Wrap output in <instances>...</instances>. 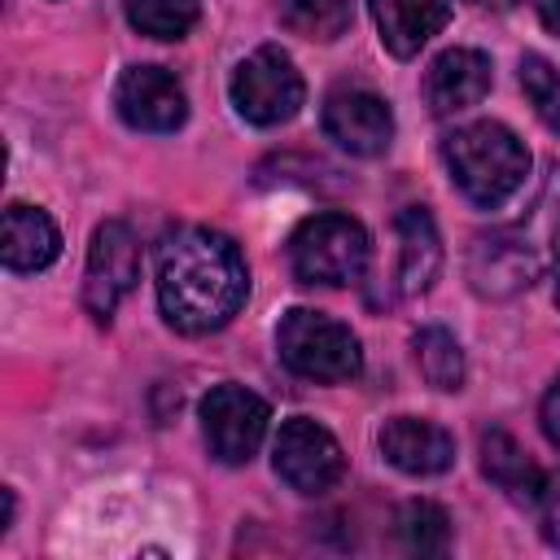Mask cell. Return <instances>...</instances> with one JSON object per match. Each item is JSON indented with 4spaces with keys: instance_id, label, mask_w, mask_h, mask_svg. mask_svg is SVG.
Masks as SVG:
<instances>
[{
    "instance_id": "cell-26",
    "label": "cell",
    "mask_w": 560,
    "mask_h": 560,
    "mask_svg": "<svg viewBox=\"0 0 560 560\" xmlns=\"http://www.w3.org/2000/svg\"><path fill=\"white\" fill-rule=\"evenodd\" d=\"M556 306H560V280H556Z\"/></svg>"
},
{
    "instance_id": "cell-25",
    "label": "cell",
    "mask_w": 560,
    "mask_h": 560,
    "mask_svg": "<svg viewBox=\"0 0 560 560\" xmlns=\"http://www.w3.org/2000/svg\"><path fill=\"white\" fill-rule=\"evenodd\" d=\"M534 9H538V18H542V26L560 35V0H534Z\"/></svg>"
},
{
    "instance_id": "cell-1",
    "label": "cell",
    "mask_w": 560,
    "mask_h": 560,
    "mask_svg": "<svg viewBox=\"0 0 560 560\" xmlns=\"http://www.w3.org/2000/svg\"><path fill=\"white\" fill-rule=\"evenodd\" d=\"M249 293L241 249L214 228H175L158 245V306L179 332L223 328Z\"/></svg>"
},
{
    "instance_id": "cell-10",
    "label": "cell",
    "mask_w": 560,
    "mask_h": 560,
    "mask_svg": "<svg viewBox=\"0 0 560 560\" xmlns=\"http://www.w3.org/2000/svg\"><path fill=\"white\" fill-rule=\"evenodd\" d=\"M114 105H118V114H122L127 127L153 131V136L175 131L188 118L184 88L162 66H131V70H122V79L114 88Z\"/></svg>"
},
{
    "instance_id": "cell-18",
    "label": "cell",
    "mask_w": 560,
    "mask_h": 560,
    "mask_svg": "<svg viewBox=\"0 0 560 560\" xmlns=\"http://www.w3.org/2000/svg\"><path fill=\"white\" fill-rule=\"evenodd\" d=\"M280 22H284V31L302 35V39L328 44L350 31L354 9H350V0H280Z\"/></svg>"
},
{
    "instance_id": "cell-16",
    "label": "cell",
    "mask_w": 560,
    "mask_h": 560,
    "mask_svg": "<svg viewBox=\"0 0 560 560\" xmlns=\"http://www.w3.org/2000/svg\"><path fill=\"white\" fill-rule=\"evenodd\" d=\"M398 289L402 293H424L442 267V241L424 206H407L398 214Z\"/></svg>"
},
{
    "instance_id": "cell-15",
    "label": "cell",
    "mask_w": 560,
    "mask_h": 560,
    "mask_svg": "<svg viewBox=\"0 0 560 560\" xmlns=\"http://www.w3.org/2000/svg\"><path fill=\"white\" fill-rule=\"evenodd\" d=\"M4 267L9 271H44L61 254L57 223L35 206H9L4 210Z\"/></svg>"
},
{
    "instance_id": "cell-2",
    "label": "cell",
    "mask_w": 560,
    "mask_h": 560,
    "mask_svg": "<svg viewBox=\"0 0 560 560\" xmlns=\"http://www.w3.org/2000/svg\"><path fill=\"white\" fill-rule=\"evenodd\" d=\"M551 267H560V162L547 166V179L521 219L481 232L468 249V280L481 298H512Z\"/></svg>"
},
{
    "instance_id": "cell-13",
    "label": "cell",
    "mask_w": 560,
    "mask_h": 560,
    "mask_svg": "<svg viewBox=\"0 0 560 560\" xmlns=\"http://www.w3.org/2000/svg\"><path fill=\"white\" fill-rule=\"evenodd\" d=\"M490 92V57L477 48H446L424 74V101L438 118L477 105Z\"/></svg>"
},
{
    "instance_id": "cell-12",
    "label": "cell",
    "mask_w": 560,
    "mask_h": 560,
    "mask_svg": "<svg viewBox=\"0 0 560 560\" xmlns=\"http://www.w3.org/2000/svg\"><path fill=\"white\" fill-rule=\"evenodd\" d=\"M381 455L411 477H438L455 464V438L420 416H394L381 429Z\"/></svg>"
},
{
    "instance_id": "cell-20",
    "label": "cell",
    "mask_w": 560,
    "mask_h": 560,
    "mask_svg": "<svg viewBox=\"0 0 560 560\" xmlns=\"http://www.w3.org/2000/svg\"><path fill=\"white\" fill-rule=\"evenodd\" d=\"M122 13L149 39H179L197 22V0H122Z\"/></svg>"
},
{
    "instance_id": "cell-3",
    "label": "cell",
    "mask_w": 560,
    "mask_h": 560,
    "mask_svg": "<svg viewBox=\"0 0 560 560\" xmlns=\"http://www.w3.org/2000/svg\"><path fill=\"white\" fill-rule=\"evenodd\" d=\"M442 153H446V166H451V179L459 184V192L481 210L503 206L525 184V171H529L525 144L503 122L459 127L455 136H446Z\"/></svg>"
},
{
    "instance_id": "cell-7",
    "label": "cell",
    "mask_w": 560,
    "mask_h": 560,
    "mask_svg": "<svg viewBox=\"0 0 560 560\" xmlns=\"http://www.w3.org/2000/svg\"><path fill=\"white\" fill-rule=\"evenodd\" d=\"M267 402L245 385H214L201 398V433L219 464H249L267 438Z\"/></svg>"
},
{
    "instance_id": "cell-6",
    "label": "cell",
    "mask_w": 560,
    "mask_h": 560,
    "mask_svg": "<svg viewBox=\"0 0 560 560\" xmlns=\"http://www.w3.org/2000/svg\"><path fill=\"white\" fill-rule=\"evenodd\" d=\"M232 105L245 122L254 127H280L302 109L306 83L298 74V66L289 61V52L280 48H258L249 52L236 70H232Z\"/></svg>"
},
{
    "instance_id": "cell-5",
    "label": "cell",
    "mask_w": 560,
    "mask_h": 560,
    "mask_svg": "<svg viewBox=\"0 0 560 560\" xmlns=\"http://www.w3.org/2000/svg\"><path fill=\"white\" fill-rule=\"evenodd\" d=\"M289 267L302 284H350L368 267V232L350 214H311L289 236Z\"/></svg>"
},
{
    "instance_id": "cell-21",
    "label": "cell",
    "mask_w": 560,
    "mask_h": 560,
    "mask_svg": "<svg viewBox=\"0 0 560 560\" xmlns=\"http://www.w3.org/2000/svg\"><path fill=\"white\" fill-rule=\"evenodd\" d=\"M398 538L407 551H420V556H442L451 547V521L438 503H424V499H411L402 512H398Z\"/></svg>"
},
{
    "instance_id": "cell-9",
    "label": "cell",
    "mask_w": 560,
    "mask_h": 560,
    "mask_svg": "<svg viewBox=\"0 0 560 560\" xmlns=\"http://www.w3.org/2000/svg\"><path fill=\"white\" fill-rule=\"evenodd\" d=\"M140 276V245L131 236L127 223L109 219L96 228L92 236V249H88V271H83V306L96 315V319H109L114 306L131 293Z\"/></svg>"
},
{
    "instance_id": "cell-11",
    "label": "cell",
    "mask_w": 560,
    "mask_h": 560,
    "mask_svg": "<svg viewBox=\"0 0 560 560\" xmlns=\"http://www.w3.org/2000/svg\"><path fill=\"white\" fill-rule=\"evenodd\" d=\"M324 131L354 158H376L394 140L389 105L368 88H337L324 101Z\"/></svg>"
},
{
    "instance_id": "cell-23",
    "label": "cell",
    "mask_w": 560,
    "mask_h": 560,
    "mask_svg": "<svg viewBox=\"0 0 560 560\" xmlns=\"http://www.w3.org/2000/svg\"><path fill=\"white\" fill-rule=\"evenodd\" d=\"M538 508H542V521L551 529V538H560V472L542 481V494H538Z\"/></svg>"
},
{
    "instance_id": "cell-4",
    "label": "cell",
    "mask_w": 560,
    "mask_h": 560,
    "mask_svg": "<svg viewBox=\"0 0 560 560\" xmlns=\"http://www.w3.org/2000/svg\"><path fill=\"white\" fill-rule=\"evenodd\" d=\"M276 350H280L289 372H298L306 381H319V385L354 381L359 368H363L359 337L346 324H337V319H328L311 306H293V311L280 315Z\"/></svg>"
},
{
    "instance_id": "cell-19",
    "label": "cell",
    "mask_w": 560,
    "mask_h": 560,
    "mask_svg": "<svg viewBox=\"0 0 560 560\" xmlns=\"http://www.w3.org/2000/svg\"><path fill=\"white\" fill-rule=\"evenodd\" d=\"M411 346H416L420 376L433 389H459V381H464V350H459V341L446 328H420Z\"/></svg>"
},
{
    "instance_id": "cell-14",
    "label": "cell",
    "mask_w": 560,
    "mask_h": 560,
    "mask_svg": "<svg viewBox=\"0 0 560 560\" xmlns=\"http://www.w3.org/2000/svg\"><path fill=\"white\" fill-rule=\"evenodd\" d=\"M372 18L381 44L407 61L451 22V0H372Z\"/></svg>"
},
{
    "instance_id": "cell-8",
    "label": "cell",
    "mask_w": 560,
    "mask_h": 560,
    "mask_svg": "<svg viewBox=\"0 0 560 560\" xmlns=\"http://www.w3.org/2000/svg\"><path fill=\"white\" fill-rule=\"evenodd\" d=\"M276 472L298 494H324L341 481L346 455L324 424L293 416L280 424V438H276Z\"/></svg>"
},
{
    "instance_id": "cell-24",
    "label": "cell",
    "mask_w": 560,
    "mask_h": 560,
    "mask_svg": "<svg viewBox=\"0 0 560 560\" xmlns=\"http://www.w3.org/2000/svg\"><path fill=\"white\" fill-rule=\"evenodd\" d=\"M542 433L560 446V376H556V385H551L547 398H542Z\"/></svg>"
},
{
    "instance_id": "cell-22",
    "label": "cell",
    "mask_w": 560,
    "mask_h": 560,
    "mask_svg": "<svg viewBox=\"0 0 560 560\" xmlns=\"http://www.w3.org/2000/svg\"><path fill=\"white\" fill-rule=\"evenodd\" d=\"M521 88H525L534 114L560 136V70H556L547 57L525 52V57H521Z\"/></svg>"
},
{
    "instance_id": "cell-17",
    "label": "cell",
    "mask_w": 560,
    "mask_h": 560,
    "mask_svg": "<svg viewBox=\"0 0 560 560\" xmlns=\"http://www.w3.org/2000/svg\"><path fill=\"white\" fill-rule=\"evenodd\" d=\"M481 472L516 503H538L542 494V468L521 451V442L503 429H486L481 433Z\"/></svg>"
}]
</instances>
